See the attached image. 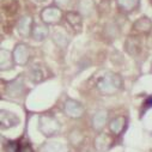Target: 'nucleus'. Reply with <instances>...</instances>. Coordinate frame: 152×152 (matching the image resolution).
Returning a JSON list of instances; mask_svg holds the SVG:
<instances>
[{"mask_svg":"<svg viewBox=\"0 0 152 152\" xmlns=\"http://www.w3.org/2000/svg\"><path fill=\"white\" fill-rule=\"evenodd\" d=\"M122 88V80L120 75L107 72L97 80V89L104 95H113Z\"/></svg>","mask_w":152,"mask_h":152,"instance_id":"obj_1","label":"nucleus"},{"mask_svg":"<svg viewBox=\"0 0 152 152\" xmlns=\"http://www.w3.org/2000/svg\"><path fill=\"white\" fill-rule=\"evenodd\" d=\"M62 17H64V12L56 5L47 6L41 11V19L47 25H54L60 23Z\"/></svg>","mask_w":152,"mask_h":152,"instance_id":"obj_2","label":"nucleus"},{"mask_svg":"<svg viewBox=\"0 0 152 152\" xmlns=\"http://www.w3.org/2000/svg\"><path fill=\"white\" fill-rule=\"evenodd\" d=\"M60 126L56 119H54L50 115H42L40 118V129L45 135H54L59 131Z\"/></svg>","mask_w":152,"mask_h":152,"instance_id":"obj_3","label":"nucleus"},{"mask_svg":"<svg viewBox=\"0 0 152 152\" xmlns=\"http://www.w3.org/2000/svg\"><path fill=\"white\" fill-rule=\"evenodd\" d=\"M84 107L77 102V101H73V99H67L65 102V113L69 118L73 119H79L83 116L84 114Z\"/></svg>","mask_w":152,"mask_h":152,"instance_id":"obj_4","label":"nucleus"},{"mask_svg":"<svg viewBox=\"0 0 152 152\" xmlns=\"http://www.w3.org/2000/svg\"><path fill=\"white\" fill-rule=\"evenodd\" d=\"M12 55H13L15 64L22 65V66L26 65V62L29 60V47L24 43H18V45H16Z\"/></svg>","mask_w":152,"mask_h":152,"instance_id":"obj_5","label":"nucleus"},{"mask_svg":"<svg viewBox=\"0 0 152 152\" xmlns=\"http://www.w3.org/2000/svg\"><path fill=\"white\" fill-rule=\"evenodd\" d=\"M34 19L31 16H23L19 22H18V25H17V30H18V34L23 37H28L31 35L32 32V29H34Z\"/></svg>","mask_w":152,"mask_h":152,"instance_id":"obj_6","label":"nucleus"},{"mask_svg":"<svg viewBox=\"0 0 152 152\" xmlns=\"http://www.w3.org/2000/svg\"><path fill=\"white\" fill-rule=\"evenodd\" d=\"M65 18L67 20V23L71 25V28L77 31V32H80L82 31V28H83V18L82 16L75 12V11H68L65 13Z\"/></svg>","mask_w":152,"mask_h":152,"instance_id":"obj_7","label":"nucleus"},{"mask_svg":"<svg viewBox=\"0 0 152 152\" xmlns=\"http://www.w3.org/2000/svg\"><path fill=\"white\" fill-rule=\"evenodd\" d=\"M19 124V119L16 114H12L6 110H1V128L6 129L10 127H15Z\"/></svg>","mask_w":152,"mask_h":152,"instance_id":"obj_8","label":"nucleus"},{"mask_svg":"<svg viewBox=\"0 0 152 152\" xmlns=\"http://www.w3.org/2000/svg\"><path fill=\"white\" fill-rule=\"evenodd\" d=\"M29 78L32 83H41L42 80H45L47 77H46V72H45L43 67H41L40 65H34L30 68Z\"/></svg>","mask_w":152,"mask_h":152,"instance_id":"obj_9","label":"nucleus"},{"mask_svg":"<svg viewBox=\"0 0 152 152\" xmlns=\"http://www.w3.org/2000/svg\"><path fill=\"white\" fill-rule=\"evenodd\" d=\"M48 34H49V30H48L47 24H35L32 32H31V36L36 41H43L48 36Z\"/></svg>","mask_w":152,"mask_h":152,"instance_id":"obj_10","label":"nucleus"},{"mask_svg":"<svg viewBox=\"0 0 152 152\" xmlns=\"http://www.w3.org/2000/svg\"><path fill=\"white\" fill-rule=\"evenodd\" d=\"M118 6L122 12L129 13L133 12L134 10L138 9L139 4H140V0H116Z\"/></svg>","mask_w":152,"mask_h":152,"instance_id":"obj_11","label":"nucleus"},{"mask_svg":"<svg viewBox=\"0 0 152 152\" xmlns=\"http://www.w3.org/2000/svg\"><path fill=\"white\" fill-rule=\"evenodd\" d=\"M134 29L139 32H142V34H147L151 31L152 29V22L148 17H140L135 23H134Z\"/></svg>","mask_w":152,"mask_h":152,"instance_id":"obj_12","label":"nucleus"},{"mask_svg":"<svg viewBox=\"0 0 152 152\" xmlns=\"http://www.w3.org/2000/svg\"><path fill=\"white\" fill-rule=\"evenodd\" d=\"M23 86H24V85H23L22 80L16 79V80L11 82V83L7 85V94H10L11 97H19V96H22V92H23V90H24Z\"/></svg>","mask_w":152,"mask_h":152,"instance_id":"obj_13","label":"nucleus"},{"mask_svg":"<svg viewBox=\"0 0 152 152\" xmlns=\"http://www.w3.org/2000/svg\"><path fill=\"white\" fill-rule=\"evenodd\" d=\"M125 125H126V119L124 116H118V118H115L114 120H111L109 127H110V131L114 134H120L124 131Z\"/></svg>","mask_w":152,"mask_h":152,"instance_id":"obj_14","label":"nucleus"},{"mask_svg":"<svg viewBox=\"0 0 152 152\" xmlns=\"http://www.w3.org/2000/svg\"><path fill=\"white\" fill-rule=\"evenodd\" d=\"M107 118H108L107 111H104V110H99V111H97V113L95 114L94 119H92L94 127H95L96 129H101V128L104 126V124L107 122Z\"/></svg>","mask_w":152,"mask_h":152,"instance_id":"obj_15","label":"nucleus"},{"mask_svg":"<svg viewBox=\"0 0 152 152\" xmlns=\"http://www.w3.org/2000/svg\"><path fill=\"white\" fill-rule=\"evenodd\" d=\"M0 54H1V69L5 71V69H9L12 67V65L15 64V60H13V55L10 54L7 50L5 49H1V52H0Z\"/></svg>","mask_w":152,"mask_h":152,"instance_id":"obj_16","label":"nucleus"},{"mask_svg":"<svg viewBox=\"0 0 152 152\" xmlns=\"http://www.w3.org/2000/svg\"><path fill=\"white\" fill-rule=\"evenodd\" d=\"M6 152H20V146L18 141H9L6 147H5Z\"/></svg>","mask_w":152,"mask_h":152,"instance_id":"obj_17","label":"nucleus"},{"mask_svg":"<svg viewBox=\"0 0 152 152\" xmlns=\"http://www.w3.org/2000/svg\"><path fill=\"white\" fill-rule=\"evenodd\" d=\"M55 3L58 5H60V6H66V5H68L71 3V0H55Z\"/></svg>","mask_w":152,"mask_h":152,"instance_id":"obj_18","label":"nucleus"},{"mask_svg":"<svg viewBox=\"0 0 152 152\" xmlns=\"http://www.w3.org/2000/svg\"><path fill=\"white\" fill-rule=\"evenodd\" d=\"M34 1H36V3H43L45 0H34Z\"/></svg>","mask_w":152,"mask_h":152,"instance_id":"obj_19","label":"nucleus"},{"mask_svg":"<svg viewBox=\"0 0 152 152\" xmlns=\"http://www.w3.org/2000/svg\"><path fill=\"white\" fill-rule=\"evenodd\" d=\"M151 4H152V0H151Z\"/></svg>","mask_w":152,"mask_h":152,"instance_id":"obj_20","label":"nucleus"},{"mask_svg":"<svg viewBox=\"0 0 152 152\" xmlns=\"http://www.w3.org/2000/svg\"><path fill=\"white\" fill-rule=\"evenodd\" d=\"M151 71H152V68H151Z\"/></svg>","mask_w":152,"mask_h":152,"instance_id":"obj_21","label":"nucleus"}]
</instances>
